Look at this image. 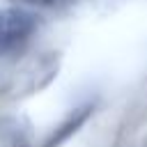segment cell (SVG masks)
<instances>
[{"label": "cell", "mask_w": 147, "mask_h": 147, "mask_svg": "<svg viewBox=\"0 0 147 147\" xmlns=\"http://www.w3.org/2000/svg\"><path fill=\"white\" fill-rule=\"evenodd\" d=\"M87 115H90V106L74 110V115H71V117H69V119H67V122H64L60 129H55V131H53V136H51V138L44 142V147H57L60 142H64V140H67L71 133H76V131H78V126H80V124L87 119Z\"/></svg>", "instance_id": "cell-2"}, {"label": "cell", "mask_w": 147, "mask_h": 147, "mask_svg": "<svg viewBox=\"0 0 147 147\" xmlns=\"http://www.w3.org/2000/svg\"><path fill=\"white\" fill-rule=\"evenodd\" d=\"M23 5H32V7H48V9H60V7H69L76 0H18Z\"/></svg>", "instance_id": "cell-3"}, {"label": "cell", "mask_w": 147, "mask_h": 147, "mask_svg": "<svg viewBox=\"0 0 147 147\" xmlns=\"http://www.w3.org/2000/svg\"><path fill=\"white\" fill-rule=\"evenodd\" d=\"M37 30V18L28 9L5 7L0 9V57L18 51Z\"/></svg>", "instance_id": "cell-1"}]
</instances>
